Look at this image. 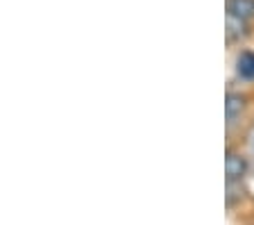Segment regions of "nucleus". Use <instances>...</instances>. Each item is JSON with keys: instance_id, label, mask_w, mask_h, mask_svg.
Segmentation results:
<instances>
[{"instance_id": "1", "label": "nucleus", "mask_w": 254, "mask_h": 225, "mask_svg": "<svg viewBox=\"0 0 254 225\" xmlns=\"http://www.w3.org/2000/svg\"><path fill=\"white\" fill-rule=\"evenodd\" d=\"M245 173H248V159L245 155L236 152V150H227L225 157V175L229 182H243Z\"/></svg>"}, {"instance_id": "2", "label": "nucleus", "mask_w": 254, "mask_h": 225, "mask_svg": "<svg viewBox=\"0 0 254 225\" xmlns=\"http://www.w3.org/2000/svg\"><path fill=\"white\" fill-rule=\"evenodd\" d=\"M225 34H227V43H241L243 39L250 37L248 21L234 16V14H227V30H225Z\"/></svg>"}, {"instance_id": "3", "label": "nucleus", "mask_w": 254, "mask_h": 225, "mask_svg": "<svg viewBox=\"0 0 254 225\" xmlns=\"http://www.w3.org/2000/svg\"><path fill=\"white\" fill-rule=\"evenodd\" d=\"M245 109H248V96L229 91L225 98V116H227L229 123H234V118H238Z\"/></svg>"}, {"instance_id": "4", "label": "nucleus", "mask_w": 254, "mask_h": 225, "mask_svg": "<svg viewBox=\"0 0 254 225\" xmlns=\"http://www.w3.org/2000/svg\"><path fill=\"white\" fill-rule=\"evenodd\" d=\"M227 14L252 21L254 18V0H227Z\"/></svg>"}, {"instance_id": "5", "label": "nucleus", "mask_w": 254, "mask_h": 225, "mask_svg": "<svg viewBox=\"0 0 254 225\" xmlns=\"http://www.w3.org/2000/svg\"><path fill=\"white\" fill-rule=\"evenodd\" d=\"M236 73L243 80H254V53L245 50L236 57Z\"/></svg>"}]
</instances>
